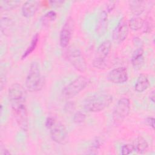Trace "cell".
<instances>
[{"label": "cell", "mask_w": 155, "mask_h": 155, "mask_svg": "<svg viewBox=\"0 0 155 155\" xmlns=\"http://www.w3.org/2000/svg\"><path fill=\"white\" fill-rule=\"evenodd\" d=\"M8 99L12 111L19 127L27 131L28 119L26 107V92L22 85L13 84L8 89Z\"/></svg>", "instance_id": "obj_1"}, {"label": "cell", "mask_w": 155, "mask_h": 155, "mask_svg": "<svg viewBox=\"0 0 155 155\" xmlns=\"http://www.w3.org/2000/svg\"><path fill=\"white\" fill-rule=\"evenodd\" d=\"M46 128L49 130L51 139L57 143L64 145L68 140L67 130L59 120L53 117H48L45 123Z\"/></svg>", "instance_id": "obj_2"}, {"label": "cell", "mask_w": 155, "mask_h": 155, "mask_svg": "<svg viewBox=\"0 0 155 155\" xmlns=\"http://www.w3.org/2000/svg\"><path fill=\"white\" fill-rule=\"evenodd\" d=\"M113 101L111 95L99 93L87 97L84 101V107L89 112H99L108 107Z\"/></svg>", "instance_id": "obj_3"}, {"label": "cell", "mask_w": 155, "mask_h": 155, "mask_svg": "<svg viewBox=\"0 0 155 155\" xmlns=\"http://www.w3.org/2000/svg\"><path fill=\"white\" fill-rule=\"evenodd\" d=\"M43 85L44 79L41 75L40 65L36 61L32 62L26 77L25 87L30 92H36L41 90Z\"/></svg>", "instance_id": "obj_4"}, {"label": "cell", "mask_w": 155, "mask_h": 155, "mask_svg": "<svg viewBox=\"0 0 155 155\" xmlns=\"http://www.w3.org/2000/svg\"><path fill=\"white\" fill-rule=\"evenodd\" d=\"M88 84V78L84 76H80L62 89V95L66 98L73 97L85 88Z\"/></svg>", "instance_id": "obj_5"}, {"label": "cell", "mask_w": 155, "mask_h": 155, "mask_svg": "<svg viewBox=\"0 0 155 155\" xmlns=\"http://www.w3.org/2000/svg\"><path fill=\"white\" fill-rule=\"evenodd\" d=\"M130 111V101L127 97L119 99L113 110L112 118L116 124H121Z\"/></svg>", "instance_id": "obj_6"}, {"label": "cell", "mask_w": 155, "mask_h": 155, "mask_svg": "<svg viewBox=\"0 0 155 155\" xmlns=\"http://www.w3.org/2000/svg\"><path fill=\"white\" fill-rule=\"evenodd\" d=\"M66 55L68 61L76 70L81 73L86 71V61L79 48L74 47H70L67 51Z\"/></svg>", "instance_id": "obj_7"}, {"label": "cell", "mask_w": 155, "mask_h": 155, "mask_svg": "<svg viewBox=\"0 0 155 155\" xmlns=\"http://www.w3.org/2000/svg\"><path fill=\"white\" fill-rule=\"evenodd\" d=\"M111 43L109 40H105L99 45L93 61V67L98 69H102L105 67V59L111 51Z\"/></svg>", "instance_id": "obj_8"}, {"label": "cell", "mask_w": 155, "mask_h": 155, "mask_svg": "<svg viewBox=\"0 0 155 155\" xmlns=\"http://www.w3.org/2000/svg\"><path fill=\"white\" fill-rule=\"evenodd\" d=\"M74 23L71 18H68L64 25L59 34V44L61 47L66 48L68 47L72 36Z\"/></svg>", "instance_id": "obj_9"}, {"label": "cell", "mask_w": 155, "mask_h": 155, "mask_svg": "<svg viewBox=\"0 0 155 155\" xmlns=\"http://www.w3.org/2000/svg\"><path fill=\"white\" fill-rule=\"evenodd\" d=\"M128 32L129 27L128 22L124 18H122L120 19L113 31V40L114 42L120 44L127 39L128 35Z\"/></svg>", "instance_id": "obj_10"}, {"label": "cell", "mask_w": 155, "mask_h": 155, "mask_svg": "<svg viewBox=\"0 0 155 155\" xmlns=\"http://www.w3.org/2000/svg\"><path fill=\"white\" fill-rule=\"evenodd\" d=\"M128 73L124 67H119L110 71L107 74L108 80L116 84H124L128 80Z\"/></svg>", "instance_id": "obj_11"}, {"label": "cell", "mask_w": 155, "mask_h": 155, "mask_svg": "<svg viewBox=\"0 0 155 155\" xmlns=\"http://www.w3.org/2000/svg\"><path fill=\"white\" fill-rule=\"evenodd\" d=\"M108 27V12L106 10H102L98 18L96 25V32L97 35H104L107 30Z\"/></svg>", "instance_id": "obj_12"}, {"label": "cell", "mask_w": 155, "mask_h": 155, "mask_svg": "<svg viewBox=\"0 0 155 155\" xmlns=\"http://www.w3.org/2000/svg\"><path fill=\"white\" fill-rule=\"evenodd\" d=\"M39 5L37 1L30 0L25 1L22 6V13L25 18H30L35 15Z\"/></svg>", "instance_id": "obj_13"}, {"label": "cell", "mask_w": 155, "mask_h": 155, "mask_svg": "<svg viewBox=\"0 0 155 155\" xmlns=\"http://www.w3.org/2000/svg\"><path fill=\"white\" fill-rule=\"evenodd\" d=\"M132 145L134 148V151L139 154H144L148 150V143L147 141L140 136L136 137Z\"/></svg>", "instance_id": "obj_14"}, {"label": "cell", "mask_w": 155, "mask_h": 155, "mask_svg": "<svg viewBox=\"0 0 155 155\" xmlns=\"http://www.w3.org/2000/svg\"><path fill=\"white\" fill-rule=\"evenodd\" d=\"M150 86V81L148 76L145 74H140L134 84V90L137 92L142 93L145 91Z\"/></svg>", "instance_id": "obj_15"}, {"label": "cell", "mask_w": 155, "mask_h": 155, "mask_svg": "<svg viewBox=\"0 0 155 155\" xmlns=\"http://www.w3.org/2000/svg\"><path fill=\"white\" fill-rule=\"evenodd\" d=\"M143 50L140 47L134 51L131 57V63L134 67L139 68L143 65Z\"/></svg>", "instance_id": "obj_16"}, {"label": "cell", "mask_w": 155, "mask_h": 155, "mask_svg": "<svg viewBox=\"0 0 155 155\" xmlns=\"http://www.w3.org/2000/svg\"><path fill=\"white\" fill-rule=\"evenodd\" d=\"M144 23V20L139 16H136L130 19L128 21V24L129 28H131L132 30L136 31L141 29L143 27Z\"/></svg>", "instance_id": "obj_17"}, {"label": "cell", "mask_w": 155, "mask_h": 155, "mask_svg": "<svg viewBox=\"0 0 155 155\" xmlns=\"http://www.w3.org/2000/svg\"><path fill=\"white\" fill-rule=\"evenodd\" d=\"M145 2L134 1H131L130 3V10L136 16H139L145 10Z\"/></svg>", "instance_id": "obj_18"}, {"label": "cell", "mask_w": 155, "mask_h": 155, "mask_svg": "<svg viewBox=\"0 0 155 155\" xmlns=\"http://www.w3.org/2000/svg\"><path fill=\"white\" fill-rule=\"evenodd\" d=\"M39 36L38 33L35 34L33 36L32 39L31 41L30 45L28 47L27 50L24 51V53L22 55L21 58L22 59L27 58L28 55H30L35 50V49L36 48V47L38 45V43L39 42Z\"/></svg>", "instance_id": "obj_19"}, {"label": "cell", "mask_w": 155, "mask_h": 155, "mask_svg": "<svg viewBox=\"0 0 155 155\" xmlns=\"http://www.w3.org/2000/svg\"><path fill=\"white\" fill-rule=\"evenodd\" d=\"M13 25V22L12 21L7 18H2L1 20V31L5 34L8 33L10 32V30L12 29Z\"/></svg>", "instance_id": "obj_20"}, {"label": "cell", "mask_w": 155, "mask_h": 155, "mask_svg": "<svg viewBox=\"0 0 155 155\" xmlns=\"http://www.w3.org/2000/svg\"><path fill=\"white\" fill-rule=\"evenodd\" d=\"M19 1H4L0 3L1 10H10L17 7L20 4Z\"/></svg>", "instance_id": "obj_21"}, {"label": "cell", "mask_w": 155, "mask_h": 155, "mask_svg": "<svg viewBox=\"0 0 155 155\" xmlns=\"http://www.w3.org/2000/svg\"><path fill=\"white\" fill-rule=\"evenodd\" d=\"M57 17L56 13L54 11H49L47 12L42 18V24L44 25L49 24L50 22L54 21Z\"/></svg>", "instance_id": "obj_22"}, {"label": "cell", "mask_w": 155, "mask_h": 155, "mask_svg": "<svg viewBox=\"0 0 155 155\" xmlns=\"http://www.w3.org/2000/svg\"><path fill=\"white\" fill-rule=\"evenodd\" d=\"M85 119H86V115L83 112L78 111L74 114L73 120L75 124H79L84 122Z\"/></svg>", "instance_id": "obj_23"}, {"label": "cell", "mask_w": 155, "mask_h": 155, "mask_svg": "<svg viewBox=\"0 0 155 155\" xmlns=\"http://www.w3.org/2000/svg\"><path fill=\"white\" fill-rule=\"evenodd\" d=\"M134 151V148L132 143L124 145L121 148V154L122 155H128Z\"/></svg>", "instance_id": "obj_24"}, {"label": "cell", "mask_w": 155, "mask_h": 155, "mask_svg": "<svg viewBox=\"0 0 155 155\" xmlns=\"http://www.w3.org/2000/svg\"><path fill=\"white\" fill-rule=\"evenodd\" d=\"M143 27H144L145 33H148L151 32L153 28V23L152 19H150V18H149L148 19H147L145 21H144Z\"/></svg>", "instance_id": "obj_25"}, {"label": "cell", "mask_w": 155, "mask_h": 155, "mask_svg": "<svg viewBox=\"0 0 155 155\" xmlns=\"http://www.w3.org/2000/svg\"><path fill=\"white\" fill-rule=\"evenodd\" d=\"M100 146H101V144H100L99 140L98 139H96L93 142V143L90 147V151H91L90 153L91 154L96 153V151L99 148Z\"/></svg>", "instance_id": "obj_26"}, {"label": "cell", "mask_w": 155, "mask_h": 155, "mask_svg": "<svg viewBox=\"0 0 155 155\" xmlns=\"http://www.w3.org/2000/svg\"><path fill=\"white\" fill-rule=\"evenodd\" d=\"M146 124L153 129H154V118L153 117H148L145 120Z\"/></svg>", "instance_id": "obj_27"}, {"label": "cell", "mask_w": 155, "mask_h": 155, "mask_svg": "<svg viewBox=\"0 0 155 155\" xmlns=\"http://www.w3.org/2000/svg\"><path fill=\"white\" fill-rule=\"evenodd\" d=\"M74 108H75V105L71 101L67 103L66 105H65V110L67 111H71L73 110L74 109Z\"/></svg>", "instance_id": "obj_28"}, {"label": "cell", "mask_w": 155, "mask_h": 155, "mask_svg": "<svg viewBox=\"0 0 155 155\" xmlns=\"http://www.w3.org/2000/svg\"><path fill=\"white\" fill-rule=\"evenodd\" d=\"M1 154L2 155H7V154H10V152L6 149L5 147L1 148Z\"/></svg>", "instance_id": "obj_29"}, {"label": "cell", "mask_w": 155, "mask_h": 155, "mask_svg": "<svg viewBox=\"0 0 155 155\" xmlns=\"http://www.w3.org/2000/svg\"><path fill=\"white\" fill-rule=\"evenodd\" d=\"M154 96H155V94H154V91H152L151 93H150V100L152 102H154Z\"/></svg>", "instance_id": "obj_30"}]
</instances>
